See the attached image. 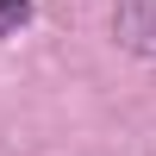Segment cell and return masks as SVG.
Instances as JSON below:
<instances>
[{
  "label": "cell",
  "mask_w": 156,
  "mask_h": 156,
  "mask_svg": "<svg viewBox=\"0 0 156 156\" xmlns=\"http://www.w3.org/2000/svg\"><path fill=\"white\" fill-rule=\"evenodd\" d=\"M31 0H0V37H12V31H19V25H31Z\"/></svg>",
  "instance_id": "7a4b0ae2"
},
{
  "label": "cell",
  "mask_w": 156,
  "mask_h": 156,
  "mask_svg": "<svg viewBox=\"0 0 156 156\" xmlns=\"http://www.w3.org/2000/svg\"><path fill=\"white\" fill-rule=\"evenodd\" d=\"M112 31H119V44L131 56L156 62V0H119L112 6Z\"/></svg>",
  "instance_id": "6da1fadb"
}]
</instances>
